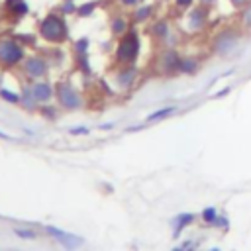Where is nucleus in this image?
Wrapping results in <instances>:
<instances>
[{"instance_id": "1a4fd4ad", "label": "nucleus", "mask_w": 251, "mask_h": 251, "mask_svg": "<svg viewBox=\"0 0 251 251\" xmlns=\"http://www.w3.org/2000/svg\"><path fill=\"white\" fill-rule=\"evenodd\" d=\"M206 8H208L206 4H200V6H194V8L190 6L188 16H186V29L190 33L200 31L206 25V22H208V10Z\"/></svg>"}, {"instance_id": "bb28decb", "label": "nucleus", "mask_w": 251, "mask_h": 251, "mask_svg": "<svg viewBox=\"0 0 251 251\" xmlns=\"http://www.w3.org/2000/svg\"><path fill=\"white\" fill-rule=\"evenodd\" d=\"M69 133H71V135H88L90 129L82 126V127H73V129H69Z\"/></svg>"}, {"instance_id": "cd10ccee", "label": "nucleus", "mask_w": 251, "mask_h": 251, "mask_svg": "<svg viewBox=\"0 0 251 251\" xmlns=\"http://www.w3.org/2000/svg\"><path fill=\"white\" fill-rule=\"evenodd\" d=\"M120 2H122V6H126V8H135V6L143 4L145 0H120Z\"/></svg>"}, {"instance_id": "39448f33", "label": "nucleus", "mask_w": 251, "mask_h": 251, "mask_svg": "<svg viewBox=\"0 0 251 251\" xmlns=\"http://www.w3.org/2000/svg\"><path fill=\"white\" fill-rule=\"evenodd\" d=\"M237 45H239V33H237L235 29H231V27L218 31L216 37H214V41H212V49H214V53L220 55V57L229 55L231 51H235Z\"/></svg>"}, {"instance_id": "a878e982", "label": "nucleus", "mask_w": 251, "mask_h": 251, "mask_svg": "<svg viewBox=\"0 0 251 251\" xmlns=\"http://www.w3.org/2000/svg\"><path fill=\"white\" fill-rule=\"evenodd\" d=\"M86 49H88V39L86 37H80L75 41V51L76 55H86Z\"/></svg>"}, {"instance_id": "4c0bfd02", "label": "nucleus", "mask_w": 251, "mask_h": 251, "mask_svg": "<svg viewBox=\"0 0 251 251\" xmlns=\"http://www.w3.org/2000/svg\"><path fill=\"white\" fill-rule=\"evenodd\" d=\"M210 251H220V249H218V247H214V249H210Z\"/></svg>"}, {"instance_id": "ddd939ff", "label": "nucleus", "mask_w": 251, "mask_h": 251, "mask_svg": "<svg viewBox=\"0 0 251 251\" xmlns=\"http://www.w3.org/2000/svg\"><path fill=\"white\" fill-rule=\"evenodd\" d=\"M133 22L135 24H145L153 18V6L151 4H139L133 8V14H131Z\"/></svg>"}, {"instance_id": "f3484780", "label": "nucleus", "mask_w": 251, "mask_h": 251, "mask_svg": "<svg viewBox=\"0 0 251 251\" xmlns=\"http://www.w3.org/2000/svg\"><path fill=\"white\" fill-rule=\"evenodd\" d=\"M198 71V61L192 59V57H180V63H178V73L182 75H192Z\"/></svg>"}, {"instance_id": "f03ea898", "label": "nucleus", "mask_w": 251, "mask_h": 251, "mask_svg": "<svg viewBox=\"0 0 251 251\" xmlns=\"http://www.w3.org/2000/svg\"><path fill=\"white\" fill-rule=\"evenodd\" d=\"M39 37L49 43H63L69 39V25L63 14H47L39 22Z\"/></svg>"}, {"instance_id": "412c9836", "label": "nucleus", "mask_w": 251, "mask_h": 251, "mask_svg": "<svg viewBox=\"0 0 251 251\" xmlns=\"http://www.w3.org/2000/svg\"><path fill=\"white\" fill-rule=\"evenodd\" d=\"M14 233L20 239H35L37 237V231L31 229V227H14Z\"/></svg>"}, {"instance_id": "6ab92c4d", "label": "nucleus", "mask_w": 251, "mask_h": 251, "mask_svg": "<svg viewBox=\"0 0 251 251\" xmlns=\"http://www.w3.org/2000/svg\"><path fill=\"white\" fill-rule=\"evenodd\" d=\"M218 210L214 208V206H208V208H204L202 212H200V220L204 222V224H208V226H212L216 220H218Z\"/></svg>"}, {"instance_id": "5701e85b", "label": "nucleus", "mask_w": 251, "mask_h": 251, "mask_svg": "<svg viewBox=\"0 0 251 251\" xmlns=\"http://www.w3.org/2000/svg\"><path fill=\"white\" fill-rule=\"evenodd\" d=\"M0 98L10 104H20V94H16L14 90H8V88H0Z\"/></svg>"}, {"instance_id": "c756f323", "label": "nucleus", "mask_w": 251, "mask_h": 251, "mask_svg": "<svg viewBox=\"0 0 251 251\" xmlns=\"http://www.w3.org/2000/svg\"><path fill=\"white\" fill-rule=\"evenodd\" d=\"M175 4H176L178 8H190V6L194 4V0H175Z\"/></svg>"}, {"instance_id": "c85d7f7f", "label": "nucleus", "mask_w": 251, "mask_h": 251, "mask_svg": "<svg viewBox=\"0 0 251 251\" xmlns=\"http://www.w3.org/2000/svg\"><path fill=\"white\" fill-rule=\"evenodd\" d=\"M212 226H214V227H224V229H226V227H227V218H224V216H218V220H216Z\"/></svg>"}, {"instance_id": "20e7f679", "label": "nucleus", "mask_w": 251, "mask_h": 251, "mask_svg": "<svg viewBox=\"0 0 251 251\" xmlns=\"http://www.w3.org/2000/svg\"><path fill=\"white\" fill-rule=\"evenodd\" d=\"M55 98L59 102V106L63 110H78L82 108L84 100H82V94L69 82V80H59L55 84Z\"/></svg>"}, {"instance_id": "2f4dec72", "label": "nucleus", "mask_w": 251, "mask_h": 251, "mask_svg": "<svg viewBox=\"0 0 251 251\" xmlns=\"http://www.w3.org/2000/svg\"><path fill=\"white\" fill-rule=\"evenodd\" d=\"M229 92H231V88H229V86H226V88H222L220 92H216V94H214V98H222V96H226V94H229Z\"/></svg>"}, {"instance_id": "58836bf2", "label": "nucleus", "mask_w": 251, "mask_h": 251, "mask_svg": "<svg viewBox=\"0 0 251 251\" xmlns=\"http://www.w3.org/2000/svg\"><path fill=\"white\" fill-rule=\"evenodd\" d=\"M0 82H2V73H0Z\"/></svg>"}, {"instance_id": "393cba45", "label": "nucleus", "mask_w": 251, "mask_h": 251, "mask_svg": "<svg viewBox=\"0 0 251 251\" xmlns=\"http://www.w3.org/2000/svg\"><path fill=\"white\" fill-rule=\"evenodd\" d=\"M94 8H96V2H86V4H82V6L76 8V14L80 18H84V16H90L94 12Z\"/></svg>"}, {"instance_id": "f257e3e1", "label": "nucleus", "mask_w": 251, "mask_h": 251, "mask_svg": "<svg viewBox=\"0 0 251 251\" xmlns=\"http://www.w3.org/2000/svg\"><path fill=\"white\" fill-rule=\"evenodd\" d=\"M139 51H141V39H139V33L135 27H129L116 43V49H114V57L120 65H133L139 57Z\"/></svg>"}, {"instance_id": "dca6fc26", "label": "nucleus", "mask_w": 251, "mask_h": 251, "mask_svg": "<svg viewBox=\"0 0 251 251\" xmlns=\"http://www.w3.org/2000/svg\"><path fill=\"white\" fill-rule=\"evenodd\" d=\"M194 214H190V212H184V214H178L176 218H175V229H173V237H178V233L186 227V226H190L192 222H194Z\"/></svg>"}, {"instance_id": "aec40b11", "label": "nucleus", "mask_w": 251, "mask_h": 251, "mask_svg": "<svg viewBox=\"0 0 251 251\" xmlns=\"http://www.w3.org/2000/svg\"><path fill=\"white\" fill-rule=\"evenodd\" d=\"M239 24H241L245 29H249V31H251V2H249V4H245V6L241 8Z\"/></svg>"}, {"instance_id": "f704fd0d", "label": "nucleus", "mask_w": 251, "mask_h": 251, "mask_svg": "<svg viewBox=\"0 0 251 251\" xmlns=\"http://www.w3.org/2000/svg\"><path fill=\"white\" fill-rule=\"evenodd\" d=\"M214 2H218V0H202V4H206V6H212Z\"/></svg>"}, {"instance_id": "6e6552de", "label": "nucleus", "mask_w": 251, "mask_h": 251, "mask_svg": "<svg viewBox=\"0 0 251 251\" xmlns=\"http://www.w3.org/2000/svg\"><path fill=\"white\" fill-rule=\"evenodd\" d=\"M178 63H180V53L175 47H165L159 53L157 67H159V71L163 75H175V73H178Z\"/></svg>"}, {"instance_id": "b1692460", "label": "nucleus", "mask_w": 251, "mask_h": 251, "mask_svg": "<svg viewBox=\"0 0 251 251\" xmlns=\"http://www.w3.org/2000/svg\"><path fill=\"white\" fill-rule=\"evenodd\" d=\"M76 4H75V0H63V4H61V14L63 16H69V14H76Z\"/></svg>"}, {"instance_id": "4468645a", "label": "nucleus", "mask_w": 251, "mask_h": 251, "mask_svg": "<svg viewBox=\"0 0 251 251\" xmlns=\"http://www.w3.org/2000/svg\"><path fill=\"white\" fill-rule=\"evenodd\" d=\"M149 33H151L155 39L165 41V39L171 35V31H169V22H167V20H157V22H153V24L149 25Z\"/></svg>"}, {"instance_id": "473e14b6", "label": "nucleus", "mask_w": 251, "mask_h": 251, "mask_svg": "<svg viewBox=\"0 0 251 251\" xmlns=\"http://www.w3.org/2000/svg\"><path fill=\"white\" fill-rule=\"evenodd\" d=\"M18 2H20V0H4V8L10 12V10H12V8H14Z\"/></svg>"}, {"instance_id": "e433bc0d", "label": "nucleus", "mask_w": 251, "mask_h": 251, "mask_svg": "<svg viewBox=\"0 0 251 251\" xmlns=\"http://www.w3.org/2000/svg\"><path fill=\"white\" fill-rule=\"evenodd\" d=\"M0 137H2V139H10V135H8V133H2V131H0Z\"/></svg>"}, {"instance_id": "f8f14e48", "label": "nucleus", "mask_w": 251, "mask_h": 251, "mask_svg": "<svg viewBox=\"0 0 251 251\" xmlns=\"http://www.w3.org/2000/svg\"><path fill=\"white\" fill-rule=\"evenodd\" d=\"M20 104H22V108L27 110V112H35V110L39 108V102L35 100V96H33V92H31V84H25V86L22 88V92H20Z\"/></svg>"}, {"instance_id": "9d476101", "label": "nucleus", "mask_w": 251, "mask_h": 251, "mask_svg": "<svg viewBox=\"0 0 251 251\" xmlns=\"http://www.w3.org/2000/svg\"><path fill=\"white\" fill-rule=\"evenodd\" d=\"M137 80V69L135 65H122L116 73H114V84L120 90H129Z\"/></svg>"}, {"instance_id": "9b49d317", "label": "nucleus", "mask_w": 251, "mask_h": 251, "mask_svg": "<svg viewBox=\"0 0 251 251\" xmlns=\"http://www.w3.org/2000/svg\"><path fill=\"white\" fill-rule=\"evenodd\" d=\"M31 92H33V96H35V100L39 102V106H43V104H49L51 100H53V96H55V86L49 82V80H33L31 82Z\"/></svg>"}, {"instance_id": "72a5a7b5", "label": "nucleus", "mask_w": 251, "mask_h": 251, "mask_svg": "<svg viewBox=\"0 0 251 251\" xmlns=\"http://www.w3.org/2000/svg\"><path fill=\"white\" fill-rule=\"evenodd\" d=\"M114 127V124H102L100 126V129H112Z\"/></svg>"}, {"instance_id": "423d86ee", "label": "nucleus", "mask_w": 251, "mask_h": 251, "mask_svg": "<svg viewBox=\"0 0 251 251\" xmlns=\"http://www.w3.org/2000/svg\"><path fill=\"white\" fill-rule=\"evenodd\" d=\"M45 233H47L49 237H53V239H55L63 249H67V251H76L78 247L84 245V239H82L80 235L69 233V231H65V229L57 227V226H45Z\"/></svg>"}, {"instance_id": "a211bd4d", "label": "nucleus", "mask_w": 251, "mask_h": 251, "mask_svg": "<svg viewBox=\"0 0 251 251\" xmlns=\"http://www.w3.org/2000/svg\"><path fill=\"white\" fill-rule=\"evenodd\" d=\"M175 106H165V108H159V110H155V112H151L147 118H145V122H161V120H165V118H169V116H173L175 114Z\"/></svg>"}, {"instance_id": "2eb2a0df", "label": "nucleus", "mask_w": 251, "mask_h": 251, "mask_svg": "<svg viewBox=\"0 0 251 251\" xmlns=\"http://www.w3.org/2000/svg\"><path fill=\"white\" fill-rule=\"evenodd\" d=\"M129 29V22L126 16H116L112 22H110V31L114 37H122L126 31Z\"/></svg>"}, {"instance_id": "7ed1b4c3", "label": "nucleus", "mask_w": 251, "mask_h": 251, "mask_svg": "<svg viewBox=\"0 0 251 251\" xmlns=\"http://www.w3.org/2000/svg\"><path fill=\"white\" fill-rule=\"evenodd\" d=\"M25 59V45L16 37H0V69H16Z\"/></svg>"}, {"instance_id": "4be33fe9", "label": "nucleus", "mask_w": 251, "mask_h": 251, "mask_svg": "<svg viewBox=\"0 0 251 251\" xmlns=\"http://www.w3.org/2000/svg\"><path fill=\"white\" fill-rule=\"evenodd\" d=\"M29 12V8H27V2L25 0H20L12 10H10V14L14 16V18H22V16H25Z\"/></svg>"}, {"instance_id": "7c9ffc66", "label": "nucleus", "mask_w": 251, "mask_h": 251, "mask_svg": "<svg viewBox=\"0 0 251 251\" xmlns=\"http://www.w3.org/2000/svg\"><path fill=\"white\" fill-rule=\"evenodd\" d=\"M229 2H231V6H233V8H243V6H245V4H249L251 0H229Z\"/></svg>"}, {"instance_id": "0eeeda50", "label": "nucleus", "mask_w": 251, "mask_h": 251, "mask_svg": "<svg viewBox=\"0 0 251 251\" xmlns=\"http://www.w3.org/2000/svg\"><path fill=\"white\" fill-rule=\"evenodd\" d=\"M22 71L29 80H41L49 73V63L41 55H29L22 63Z\"/></svg>"}, {"instance_id": "c9c22d12", "label": "nucleus", "mask_w": 251, "mask_h": 251, "mask_svg": "<svg viewBox=\"0 0 251 251\" xmlns=\"http://www.w3.org/2000/svg\"><path fill=\"white\" fill-rule=\"evenodd\" d=\"M171 251H184V245H180V247H173Z\"/></svg>"}]
</instances>
